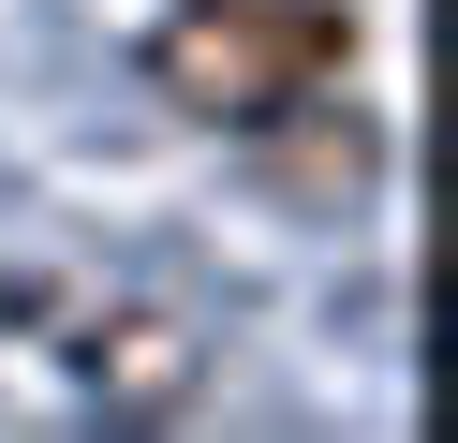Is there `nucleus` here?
<instances>
[{
    "label": "nucleus",
    "instance_id": "2",
    "mask_svg": "<svg viewBox=\"0 0 458 443\" xmlns=\"http://www.w3.org/2000/svg\"><path fill=\"white\" fill-rule=\"evenodd\" d=\"M74 399L104 413V429H163V413L208 399V325L178 311V295H119V311L74 325Z\"/></svg>",
    "mask_w": 458,
    "mask_h": 443
},
{
    "label": "nucleus",
    "instance_id": "1",
    "mask_svg": "<svg viewBox=\"0 0 458 443\" xmlns=\"http://www.w3.org/2000/svg\"><path fill=\"white\" fill-rule=\"evenodd\" d=\"M133 59H148V89L178 118L251 133V118H281V104L355 74V0H163Z\"/></svg>",
    "mask_w": 458,
    "mask_h": 443
},
{
    "label": "nucleus",
    "instance_id": "3",
    "mask_svg": "<svg viewBox=\"0 0 458 443\" xmlns=\"http://www.w3.org/2000/svg\"><path fill=\"white\" fill-rule=\"evenodd\" d=\"M251 148H267V177L296 207H369V192H385V133H369V104H340V89L251 118Z\"/></svg>",
    "mask_w": 458,
    "mask_h": 443
}]
</instances>
